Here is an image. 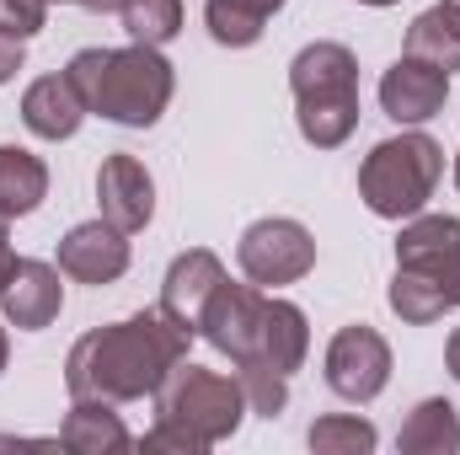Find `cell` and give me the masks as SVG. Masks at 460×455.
Returning <instances> with one entry per match:
<instances>
[{
    "instance_id": "6da1fadb",
    "label": "cell",
    "mask_w": 460,
    "mask_h": 455,
    "mask_svg": "<svg viewBox=\"0 0 460 455\" xmlns=\"http://www.w3.org/2000/svg\"><path fill=\"white\" fill-rule=\"evenodd\" d=\"M193 333L177 327L161 306H145L113 327H97L70 348L65 359V391L70 397H97V402H139L155 397L161 380L188 359Z\"/></svg>"
},
{
    "instance_id": "7a4b0ae2",
    "label": "cell",
    "mask_w": 460,
    "mask_h": 455,
    "mask_svg": "<svg viewBox=\"0 0 460 455\" xmlns=\"http://www.w3.org/2000/svg\"><path fill=\"white\" fill-rule=\"evenodd\" d=\"M65 76L75 81L86 113L123 123V129H150L161 123V113L172 108V92H177V76H172V59L161 49H145V43H128V49H81Z\"/></svg>"
},
{
    "instance_id": "3957f363",
    "label": "cell",
    "mask_w": 460,
    "mask_h": 455,
    "mask_svg": "<svg viewBox=\"0 0 460 455\" xmlns=\"http://www.w3.org/2000/svg\"><path fill=\"white\" fill-rule=\"evenodd\" d=\"M295 92V123L305 145L338 150L358 129V59L343 43H305L289 65Z\"/></svg>"
},
{
    "instance_id": "277c9868",
    "label": "cell",
    "mask_w": 460,
    "mask_h": 455,
    "mask_svg": "<svg viewBox=\"0 0 460 455\" xmlns=\"http://www.w3.org/2000/svg\"><path fill=\"white\" fill-rule=\"evenodd\" d=\"M445 177V145L423 129H402L396 139H380L358 166V199L380 220H412Z\"/></svg>"
},
{
    "instance_id": "5b68a950",
    "label": "cell",
    "mask_w": 460,
    "mask_h": 455,
    "mask_svg": "<svg viewBox=\"0 0 460 455\" xmlns=\"http://www.w3.org/2000/svg\"><path fill=\"white\" fill-rule=\"evenodd\" d=\"M246 413H252V407H246L241 380H235V375H220V370H204V364H193V359H182V364L161 380V391H155V418H172V424L193 429L209 451L241 429Z\"/></svg>"
},
{
    "instance_id": "8992f818",
    "label": "cell",
    "mask_w": 460,
    "mask_h": 455,
    "mask_svg": "<svg viewBox=\"0 0 460 455\" xmlns=\"http://www.w3.org/2000/svg\"><path fill=\"white\" fill-rule=\"evenodd\" d=\"M235 263L252 284L262 290H279V284H300L311 268H316V236L289 220V215H268V220H252L235 241Z\"/></svg>"
},
{
    "instance_id": "52a82bcc",
    "label": "cell",
    "mask_w": 460,
    "mask_h": 455,
    "mask_svg": "<svg viewBox=\"0 0 460 455\" xmlns=\"http://www.w3.org/2000/svg\"><path fill=\"white\" fill-rule=\"evenodd\" d=\"M262 311H268V290L262 284H230V273L220 279V290L209 295L204 317H199V338L209 348H220L230 364H252L257 359V338H262Z\"/></svg>"
},
{
    "instance_id": "ba28073f",
    "label": "cell",
    "mask_w": 460,
    "mask_h": 455,
    "mask_svg": "<svg viewBox=\"0 0 460 455\" xmlns=\"http://www.w3.org/2000/svg\"><path fill=\"white\" fill-rule=\"evenodd\" d=\"M385 380H391V343L380 338L375 327L353 322V327H343L338 338L327 343V386L343 402H353V407L375 402L385 391Z\"/></svg>"
},
{
    "instance_id": "9c48e42d",
    "label": "cell",
    "mask_w": 460,
    "mask_h": 455,
    "mask_svg": "<svg viewBox=\"0 0 460 455\" xmlns=\"http://www.w3.org/2000/svg\"><path fill=\"white\" fill-rule=\"evenodd\" d=\"M445 103H450V76L439 65H429V59L402 54L380 76V108H385V118H396L402 129L429 123L434 113H445Z\"/></svg>"
},
{
    "instance_id": "30bf717a",
    "label": "cell",
    "mask_w": 460,
    "mask_h": 455,
    "mask_svg": "<svg viewBox=\"0 0 460 455\" xmlns=\"http://www.w3.org/2000/svg\"><path fill=\"white\" fill-rule=\"evenodd\" d=\"M97 210H102V220L118 226L123 236H134V230L150 226V215H155V177L145 172L139 156L118 150V156L102 161V172H97Z\"/></svg>"
},
{
    "instance_id": "8fae6325",
    "label": "cell",
    "mask_w": 460,
    "mask_h": 455,
    "mask_svg": "<svg viewBox=\"0 0 460 455\" xmlns=\"http://www.w3.org/2000/svg\"><path fill=\"white\" fill-rule=\"evenodd\" d=\"M59 273H70L75 284H113L128 273V236L108 226L102 215L86 226H70L59 241Z\"/></svg>"
},
{
    "instance_id": "7c38bea8",
    "label": "cell",
    "mask_w": 460,
    "mask_h": 455,
    "mask_svg": "<svg viewBox=\"0 0 460 455\" xmlns=\"http://www.w3.org/2000/svg\"><path fill=\"white\" fill-rule=\"evenodd\" d=\"M220 279H226V263L209 246H188L182 257H172V268L161 279V311L199 338V317H204L209 295L220 290Z\"/></svg>"
},
{
    "instance_id": "4fadbf2b",
    "label": "cell",
    "mask_w": 460,
    "mask_h": 455,
    "mask_svg": "<svg viewBox=\"0 0 460 455\" xmlns=\"http://www.w3.org/2000/svg\"><path fill=\"white\" fill-rule=\"evenodd\" d=\"M65 306V284H59V268L38 263V257H16V273L5 279L0 290V317L22 333H43Z\"/></svg>"
},
{
    "instance_id": "5bb4252c",
    "label": "cell",
    "mask_w": 460,
    "mask_h": 455,
    "mask_svg": "<svg viewBox=\"0 0 460 455\" xmlns=\"http://www.w3.org/2000/svg\"><path fill=\"white\" fill-rule=\"evenodd\" d=\"M460 257V220L456 215H412L402 236H396V268H412V273H423V279H434L439 284V273L450 268ZM445 290V284H439ZM450 300V295H445Z\"/></svg>"
},
{
    "instance_id": "9a60e30c",
    "label": "cell",
    "mask_w": 460,
    "mask_h": 455,
    "mask_svg": "<svg viewBox=\"0 0 460 455\" xmlns=\"http://www.w3.org/2000/svg\"><path fill=\"white\" fill-rule=\"evenodd\" d=\"M22 123L38 139H70L86 123V103H81L75 81L70 76H38L22 92Z\"/></svg>"
},
{
    "instance_id": "2e32d148",
    "label": "cell",
    "mask_w": 460,
    "mask_h": 455,
    "mask_svg": "<svg viewBox=\"0 0 460 455\" xmlns=\"http://www.w3.org/2000/svg\"><path fill=\"white\" fill-rule=\"evenodd\" d=\"M311 353V327H305V311L295 300H279L268 295V311H262V338H257V359L252 364H268L279 375H295Z\"/></svg>"
},
{
    "instance_id": "e0dca14e",
    "label": "cell",
    "mask_w": 460,
    "mask_h": 455,
    "mask_svg": "<svg viewBox=\"0 0 460 455\" xmlns=\"http://www.w3.org/2000/svg\"><path fill=\"white\" fill-rule=\"evenodd\" d=\"M59 445L75 451V455H102V451H128L134 434L123 429V418L113 413V402L75 397V407H70L65 424H59Z\"/></svg>"
},
{
    "instance_id": "ac0fdd59",
    "label": "cell",
    "mask_w": 460,
    "mask_h": 455,
    "mask_svg": "<svg viewBox=\"0 0 460 455\" xmlns=\"http://www.w3.org/2000/svg\"><path fill=\"white\" fill-rule=\"evenodd\" d=\"M396 451L402 455H456L460 451L456 402H445V397H423V402L407 413V424H402V434H396Z\"/></svg>"
},
{
    "instance_id": "d6986e66",
    "label": "cell",
    "mask_w": 460,
    "mask_h": 455,
    "mask_svg": "<svg viewBox=\"0 0 460 455\" xmlns=\"http://www.w3.org/2000/svg\"><path fill=\"white\" fill-rule=\"evenodd\" d=\"M402 54L429 59V65H439L445 76H456L460 70V0L429 5V11L407 27V49H402Z\"/></svg>"
},
{
    "instance_id": "ffe728a7",
    "label": "cell",
    "mask_w": 460,
    "mask_h": 455,
    "mask_svg": "<svg viewBox=\"0 0 460 455\" xmlns=\"http://www.w3.org/2000/svg\"><path fill=\"white\" fill-rule=\"evenodd\" d=\"M43 199H49V166L22 145H0V215L22 220Z\"/></svg>"
},
{
    "instance_id": "44dd1931",
    "label": "cell",
    "mask_w": 460,
    "mask_h": 455,
    "mask_svg": "<svg viewBox=\"0 0 460 455\" xmlns=\"http://www.w3.org/2000/svg\"><path fill=\"white\" fill-rule=\"evenodd\" d=\"M284 11V0H204L209 38L220 49H252L268 32V16Z\"/></svg>"
},
{
    "instance_id": "7402d4cb",
    "label": "cell",
    "mask_w": 460,
    "mask_h": 455,
    "mask_svg": "<svg viewBox=\"0 0 460 455\" xmlns=\"http://www.w3.org/2000/svg\"><path fill=\"white\" fill-rule=\"evenodd\" d=\"M118 16L128 43H145V49H166L182 32V0H123Z\"/></svg>"
},
{
    "instance_id": "603a6c76",
    "label": "cell",
    "mask_w": 460,
    "mask_h": 455,
    "mask_svg": "<svg viewBox=\"0 0 460 455\" xmlns=\"http://www.w3.org/2000/svg\"><path fill=\"white\" fill-rule=\"evenodd\" d=\"M305 440H311V451H316V455H369L375 445H380L375 424H369V418H358V413H332V418H316Z\"/></svg>"
},
{
    "instance_id": "cb8c5ba5",
    "label": "cell",
    "mask_w": 460,
    "mask_h": 455,
    "mask_svg": "<svg viewBox=\"0 0 460 455\" xmlns=\"http://www.w3.org/2000/svg\"><path fill=\"white\" fill-rule=\"evenodd\" d=\"M235 380H241L252 413L279 418V413L289 407V375H279V370H268V364H235Z\"/></svg>"
},
{
    "instance_id": "d4e9b609",
    "label": "cell",
    "mask_w": 460,
    "mask_h": 455,
    "mask_svg": "<svg viewBox=\"0 0 460 455\" xmlns=\"http://www.w3.org/2000/svg\"><path fill=\"white\" fill-rule=\"evenodd\" d=\"M43 22H49V0H0V32L5 38H32V32H43Z\"/></svg>"
},
{
    "instance_id": "484cf974",
    "label": "cell",
    "mask_w": 460,
    "mask_h": 455,
    "mask_svg": "<svg viewBox=\"0 0 460 455\" xmlns=\"http://www.w3.org/2000/svg\"><path fill=\"white\" fill-rule=\"evenodd\" d=\"M139 445H145L150 455H155V451H177V455H204V451H209L193 429H182V424H172V418H155V429H150Z\"/></svg>"
},
{
    "instance_id": "4316f807",
    "label": "cell",
    "mask_w": 460,
    "mask_h": 455,
    "mask_svg": "<svg viewBox=\"0 0 460 455\" xmlns=\"http://www.w3.org/2000/svg\"><path fill=\"white\" fill-rule=\"evenodd\" d=\"M22 59H27L22 38H5V32H0V86H5V81H11V76L22 70Z\"/></svg>"
},
{
    "instance_id": "83f0119b",
    "label": "cell",
    "mask_w": 460,
    "mask_h": 455,
    "mask_svg": "<svg viewBox=\"0 0 460 455\" xmlns=\"http://www.w3.org/2000/svg\"><path fill=\"white\" fill-rule=\"evenodd\" d=\"M11 273H16V246H11V220L0 215V290H5Z\"/></svg>"
},
{
    "instance_id": "f1b7e54d",
    "label": "cell",
    "mask_w": 460,
    "mask_h": 455,
    "mask_svg": "<svg viewBox=\"0 0 460 455\" xmlns=\"http://www.w3.org/2000/svg\"><path fill=\"white\" fill-rule=\"evenodd\" d=\"M445 364H450V375L460 380V327L450 333V343H445Z\"/></svg>"
},
{
    "instance_id": "f546056e",
    "label": "cell",
    "mask_w": 460,
    "mask_h": 455,
    "mask_svg": "<svg viewBox=\"0 0 460 455\" xmlns=\"http://www.w3.org/2000/svg\"><path fill=\"white\" fill-rule=\"evenodd\" d=\"M54 5V0H49ZM59 5H86V11H118L123 0H59Z\"/></svg>"
},
{
    "instance_id": "4dcf8cb0",
    "label": "cell",
    "mask_w": 460,
    "mask_h": 455,
    "mask_svg": "<svg viewBox=\"0 0 460 455\" xmlns=\"http://www.w3.org/2000/svg\"><path fill=\"white\" fill-rule=\"evenodd\" d=\"M445 290H450V300L460 306V257L450 263V273H445Z\"/></svg>"
},
{
    "instance_id": "1f68e13d",
    "label": "cell",
    "mask_w": 460,
    "mask_h": 455,
    "mask_svg": "<svg viewBox=\"0 0 460 455\" xmlns=\"http://www.w3.org/2000/svg\"><path fill=\"white\" fill-rule=\"evenodd\" d=\"M5 359H11V338H5V327H0V375H5Z\"/></svg>"
},
{
    "instance_id": "d6a6232c",
    "label": "cell",
    "mask_w": 460,
    "mask_h": 455,
    "mask_svg": "<svg viewBox=\"0 0 460 455\" xmlns=\"http://www.w3.org/2000/svg\"><path fill=\"white\" fill-rule=\"evenodd\" d=\"M358 5H396V0H358Z\"/></svg>"
},
{
    "instance_id": "836d02e7",
    "label": "cell",
    "mask_w": 460,
    "mask_h": 455,
    "mask_svg": "<svg viewBox=\"0 0 460 455\" xmlns=\"http://www.w3.org/2000/svg\"><path fill=\"white\" fill-rule=\"evenodd\" d=\"M456 188H460V156H456Z\"/></svg>"
}]
</instances>
